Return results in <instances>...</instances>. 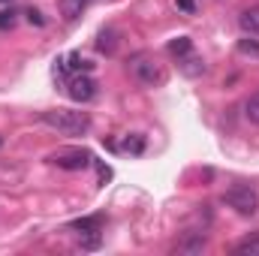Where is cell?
I'll return each mask as SVG.
<instances>
[{
	"label": "cell",
	"mask_w": 259,
	"mask_h": 256,
	"mask_svg": "<svg viewBox=\"0 0 259 256\" xmlns=\"http://www.w3.org/2000/svg\"><path fill=\"white\" fill-rule=\"evenodd\" d=\"M42 124L64 136H84L91 130V115L72 109H55V112H42Z\"/></svg>",
	"instance_id": "1"
},
{
	"label": "cell",
	"mask_w": 259,
	"mask_h": 256,
	"mask_svg": "<svg viewBox=\"0 0 259 256\" xmlns=\"http://www.w3.org/2000/svg\"><path fill=\"white\" fill-rule=\"evenodd\" d=\"M133 75H136V81H142L145 88H160L163 81H166V69L163 64H157L154 58H148V55H139V58H133Z\"/></svg>",
	"instance_id": "2"
},
{
	"label": "cell",
	"mask_w": 259,
	"mask_h": 256,
	"mask_svg": "<svg viewBox=\"0 0 259 256\" xmlns=\"http://www.w3.org/2000/svg\"><path fill=\"white\" fill-rule=\"evenodd\" d=\"M223 202H226L235 214H241V217H253L259 211V196H256V190H250V187H229V190L223 193Z\"/></svg>",
	"instance_id": "3"
},
{
	"label": "cell",
	"mask_w": 259,
	"mask_h": 256,
	"mask_svg": "<svg viewBox=\"0 0 259 256\" xmlns=\"http://www.w3.org/2000/svg\"><path fill=\"white\" fill-rule=\"evenodd\" d=\"M49 163L58 169H66V172H78V169H88L94 163V157L88 148H64V151L49 154Z\"/></svg>",
	"instance_id": "4"
},
{
	"label": "cell",
	"mask_w": 259,
	"mask_h": 256,
	"mask_svg": "<svg viewBox=\"0 0 259 256\" xmlns=\"http://www.w3.org/2000/svg\"><path fill=\"white\" fill-rule=\"evenodd\" d=\"M66 88H69V97H72L75 103H88V100H94V94H97V81H94L88 72H75V75H69Z\"/></svg>",
	"instance_id": "5"
},
{
	"label": "cell",
	"mask_w": 259,
	"mask_h": 256,
	"mask_svg": "<svg viewBox=\"0 0 259 256\" xmlns=\"http://www.w3.org/2000/svg\"><path fill=\"white\" fill-rule=\"evenodd\" d=\"M208 247V238L202 232H187L178 244H175V253H202Z\"/></svg>",
	"instance_id": "6"
},
{
	"label": "cell",
	"mask_w": 259,
	"mask_h": 256,
	"mask_svg": "<svg viewBox=\"0 0 259 256\" xmlns=\"http://www.w3.org/2000/svg\"><path fill=\"white\" fill-rule=\"evenodd\" d=\"M97 49H100L103 55H115V52H118V30H115V27H103V30L97 33Z\"/></svg>",
	"instance_id": "7"
},
{
	"label": "cell",
	"mask_w": 259,
	"mask_h": 256,
	"mask_svg": "<svg viewBox=\"0 0 259 256\" xmlns=\"http://www.w3.org/2000/svg\"><path fill=\"white\" fill-rule=\"evenodd\" d=\"M238 24L247 36H259V6H250L238 15Z\"/></svg>",
	"instance_id": "8"
},
{
	"label": "cell",
	"mask_w": 259,
	"mask_h": 256,
	"mask_svg": "<svg viewBox=\"0 0 259 256\" xmlns=\"http://www.w3.org/2000/svg\"><path fill=\"white\" fill-rule=\"evenodd\" d=\"M69 229H75V232H103V217L97 214V217H81V220H72L69 223Z\"/></svg>",
	"instance_id": "9"
},
{
	"label": "cell",
	"mask_w": 259,
	"mask_h": 256,
	"mask_svg": "<svg viewBox=\"0 0 259 256\" xmlns=\"http://www.w3.org/2000/svg\"><path fill=\"white\" fill-rule=\"evenodd\" d=\"M84 6H88V0H61V15L66 21H75L84 12Z\"/></svg>",
	"instance_id": "10"
},
{
	"label": "cell",
	"mask_w": 259,
	"mask_h": 256,
	"mask_svg": "<svg viewBox=\"0 0 259 256\" xmlns=\"http://www.w3.org/2000/svg\"><path fill=\"white\" fill-rule=\"evenodd\" d=\"M121 151H127V154H142V151H145V136H142V133H130V136H124Z\"/></svg>",
	"instance_id": "11"
},
{
	"label": "cell",
	"mask_w": 259,
	"mask_h": 256,
	"mask_svg": "<svg viewBox=\"0 0 259 256\" xmlns=\"http://www.w3.org/2000/svg\"><path fill=\"white\" fill-rule=\"evenodd\" d=\"M235 253L238 256H259V232L256 235H247L244 241L235 244Z\"/></svg>",
	"instance_id": "12"
},
{
	"label": "cell",
	"mask_w": 259,
	"mask_h": 256,
	"mask_svg": "<svg viewBox=\"0 0 259 256\" xmlns=\"http://www.w3.org/2000/svg\"><path fill=\"white\" fill-rule=\"evenodd\" d=\"M190 52H193V39L190 36H178V39L169 42V55H175V58H184Z\"/></svg>",
	"instance_id": "13"
},
{
	"label": "cell",
	"mask_w": 259,
	"mask_h": 256,
	"mask_svg": "<svg viewBox=\"0 0 259 256\" xmlns=\"http://www.w3.org/2000/svg\"><path fill=\"white\" fill-rule=\"evenodd\" d=\"M178 64H181V69H184L187 75H202V72H205V64H202L199 58H193V55H184V58H178Z\"/></svg>",
	"instance_id": "14"
},
{
	"label": "cell",
	"mask_w": 259,
	"mask_h": 256,
	"mask_svg": "<svg viewBox=\"0 0 259 256\" xmlns=\"http://www.w3.org/2000/svg\"><path fill=\"white\" fill-rule=\"evenodd\" d=\"M244 118H247L250 124H256V127H259V91L247 97V103H244Z\"/></svg>",
	"instance_id": "15"
},
{
	"label": "cell",
	"mask_w": 259,
	"mask_h": 256,
	"mask_svg": "<svg viewBox=\"0 0 259 256\" xmlns=\"http://www.w3.org/2000/svg\"><path fill=\"white\" fill-rule=\"evenodd\" d=\"M238 52L247 58H259V42L256 39H238Z\"/></svg>",
	"instance_id": "16"
},
{
	"label": "cell",
	"mask_w": 259,
	"mask_h": 256,
	"mask_svg": "<svg viewBox=\"0 0 259 256\" xmlns=\"http://www.w3.org/2000/svg\"><path fill=\"white\" fill-rule=\"evenodd\" d=\"M15 27V9H3L0 12V30H12Z\"/></svg>",
	"instance_id": "17"
},
{
	"label": "cell",
	"mask_w": 259,
	"mask_h": 256,
	"mask_svg": "<svg viewBox=\"0 0 259 256\" xmlns=\"http://www.w3.org/2000/svg\"><path fill=\"white\" fill-rule=\"evenodd\" d=\"M27 18H30L33 24H46V18L39 15V9H30V12H27Z\"/></svg>",
	"instance_id": "18"
},
{
	"label": "cell",
	"mask_w": 259,
	"mask_h": 256,
	"mask_svg": "<svg viewBox=\"0 0 259 256\" xmlns=\"http://www.w3.org/2000/svg\"><path fill=\"white\" fill-rule=\"evenodd\" d=\"M178 9H184V12H193V0H178Z\"/></svg>",
	"instance_id": "19"
},
{
	"label": "cell",
	"mask_w": 259,
	"mask_h": 256,
	"mask_svg": "<svg viewBox=\"0 0 259 256\" xmlns=\"http://www.w3.org/2000/svg\"><path fill=\"white\" fill-rule=\"evenodd\" d=\"M112 178V169L109 166H100V181H109Z\"/></svg>",
	"instance_id": "20"
},
{
	"label": "cell",
	"mask_w": 259,
	"mask_h": 256,
	"mask_svg": "<svg viewBox=\"0 0 259 256\" xmlns=\"http://www.w3.org/2000/svg\"><path fill=\"white\" fill-rule=\"evenodd\" d=\"M0 148H3V136H0Z\"/></svg>",
	"instance_id": "21"
},
{
	"label": "cell",
	"mask_w": 259,
	"mask_h": 256,
	"mask_svg": "<svg viewBox=\"0 0 259 256\" xmlns=\"http://www.w3.org/2000/svg\"><path fill=\"white\" fill-rule=\"evenodd\" d=\"M0 3H6V0H0Z\"/></svg>",
	"instance_id": "22"
}]
</instances>
